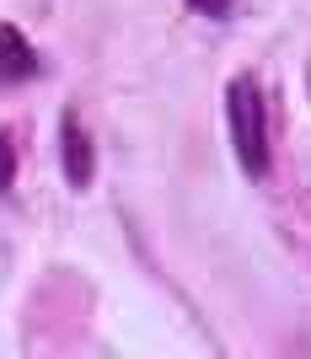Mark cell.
I'll return each instance as SVG.
<instances>
[{"label":"cell","mask_w":311,"mask_h":359,"mask_svg":"<svg viewBox=\"0 0 311 359\" xmlns=\"http://www.w3.org/2000/svg\"><path fill=\"white\" fill-rule=\"evenodd\" d=\"M225 123H231V150L247 177H268V107L252 75H237L225 86Z\"/></svg>","instance_id":"6da1fadb"},{"label":"cell","mask_w":311,"mask_h":359,"mask_svg":"<svg viewBox=\"0 0 311 359\" xmlns=\"http://www.w3.org/2000/svg\"><path fill=\"white\" fill-rule=\"evenodd\" d=\"M60 161H65L70 188H86L91 172H97V145H91L86 123L75 118V113H65V123H60Z\"/></svg>","instance_id":"7a4b0ae2"},{"label":"cell","mask_w":311,"mask_h":359,"mask_svg":"<svg viewBox=\"0 0 311 359\" xmlns=\"http://www.w3.org/2000/svg\"><path fill=\"white\" fill-rule=\"evenodd\" d=\"M38 75V54L11 22H0V86H16V81H32Z\"/></svg>","instance_id":"3957f363"},{"label":"cell","mask_w":311,"mask_h":359,"mask_svg":"<svg viewBox=\"0 0 311 359\" xmlns=\"http://www.w3.org/2000/svg\"><path fill=\"white\" fill-rule=\"evenodd\" d=\"M11 182H16V145H11V135L0 129V194H11Z\"/></svg>","instance_id":"277c9868"},{"label":"cell","mask_w":311,"mask_h":359,"mask_svg":"<svg viewBox=\"0 0 311 359\" xmlns=\"http://www.w3.org/2000/svg\"><path fill=\"white\" fill-rule=\"evenodd\" d=\"M193 11L199 16H215V22H220V16H231V6H237V0H188Z\"/></svg>","instance_id":"5b68a950"}]
</instances>
